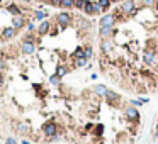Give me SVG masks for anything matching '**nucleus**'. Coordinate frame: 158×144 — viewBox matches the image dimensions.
Returning a JSON list of instances; mask_svg holds the SVG:
<instances>
[{"mask_svg": "<svg viewBox=\"0 0 158 144\" xmlns=\"http://www.w3.org/2000/svg\"><path fill=\"white\" fill-rule=\"evenodd\" d=\"M43 134L46 136L49 141H55L58 139L60 136H58V126H56V122H53V120H49V122H46L43 126Z\"/></svg>", "mask_w": 158, "mask_h": 144, "instance_id": "obj_1", "label": "nucleus"}, {"mask_svg": "<svg viewBox=\"0 0 158 144\" xmlns=\"http://www.w3.org/2000/svg\"><path fill=\"white\" fill-rule=\"evenodd\" d=\"M121 10H123L124 15H136L138 12V4L136 0H123V4H121Z\"/></svg>", "mask_w": 158, "mask_h": 144, "instance_id": "obj_2", "label": "nucleus"}, {"mask_svg": "<svg viewBox=\"0 0 158 144\" xmlns=\"http://www.w3.org/2000/svg\"><path fill=\"white\" fill-rule=\"evenodd\" d=\"M72 15H70L68 12H60L58 15H56V22H58V25H60L61 29H66L70 24H72Z\"/></svg>", "mask_w": 158, "mask_h": 144, "instance_id": "obj_3", "label": "nucleus"}, {"mask_svg": "<svg viewBox=\"0 0 158 144\" xmlns=\"http://www.w3.org/2000/svg\"><path fill=\"white\" fill-rule=\"evenodd\" d=\"M124 114H126L128 120H131V122H134V124L140 122V112H138V109L134 105H128L126 110H124Z\"/></svg>", "mask_w": 158, "mask_h": 144, "instance_id": "obj_4", "label": "nucleus"}, {"mask_svg": "<svg viewBox=\"0 0 158 144\" xmlns=\"http://www.w3.org/2000/svg\"><path fill=\"white\" fill-rule=\"evenodd\" d=\"M143 61H145L148 66H155L158 63V58H156V53L153 49H146L143 51Z\"/></svg>", "mask_w": 158, "mask_h": 144, "instance_id": "obj_5", "label": "nucleus"}, {"mask_svg": "<svg viewBox=\"0 0 158 144\" xmlns=\"http://www.w3.org/2000/svg\"><path fill=\"white\" fill-rule=\"evenodd\" d=\"M100 27H114L116 24V14H104L100 17Z\"/></svg>", "mask_w": 158, "mask_h": 144, "instance_id": "obj_6", "label": "nucleus"}, {"mask_svg": "<svg viewBox=\"0 0 158 144\" xmlns=\"http://www.w3.org/2000/svg\"><path fill=\"white\" fill-rule=\"evenodd\" d=\"M21 47H22V53H24V54H32V53L36 51L34 41H27V39H24V41H22Z\"/></svg>", "mask_w": 158, "mask_h": 144, "instance_id": "obj_7", "label": "nucleus"}, {"mask_svg": "<svg viewBox=\"0 0 158 144\" xmlns=\"http://www.w3.org/2000/svg\"><path fill=\"white\" fill-rule=\"evenodd\" d=\"M104 98H106L107 103H111V105H119V102H121V97L116 92H112V90H109V92H107V95Z\"/></svg>", "mask_w": 158, "mask_h": 144, "instance_id": "obj_8", "label": "nucleus"}, {"mask_svg": "<svg viewBox=\"0 0 158 144\" xmlns=\"http://www.w3.org/2000/svg\"><path fill=\"white\" fill-rule=\"evenodd\" d=\"M26 25V19H24V15H15V17H12V27L15 31H19V29H22Z\"/></svg>", "mask_w": 158, "mask_h": 144, "instance_id": "obj_9", "label": "nucleus"}, {"mask_svg": "<svg viewBox=\"0 0 158 144\" xmlns=\"http://www.w3.org/2000/svg\"><path fill=\"white\" fill-rule=\"evenodd\" d=\"M112 34H114V27H100V31H99L100 39H109Z\"/></svg>", "mask_w": 158, "mask_h": 144, "instance_id": "obj_10", "label": "nucleus"}, {"mask_svg": "<svg viewBox=\"0 0 158 144\" xmlns=\"http://www.w3.org/2000/svg\"><path fill=\"white\" fill-rule=\"evenodd\" d=\"M51 29V24L48 21H43L41 24H39V27H38V34L39 36H43V34H48V31Z\"/></svg>", "mask_w": 158, "mask_h": 144, "instance_id": "obj_11", "label": "nucleus"}, {"mask_svg": "<svg viewBox=\"0 0 158 144\" xmlns=\"http://www.w3.org/2000/svg\"><path fill=\"white\" fill-rule=\"evenodd\" d=\"M112 49V42L109 41V39H102V42H100V51H102L104 54H107V53H111Z\"/></svg>", "mask_w": 158, "mask_h": 144, "instance_id": "obj_12", "label": "nucleus"}, {"mask_svg": "<svg viewBox=\"0 0 158 144\" xmlns=\"http://www.w3.org/2000/svg\"><path fill=\"white\" fill-rule=\"evenodd\" d=\"M94 92L97 93L99 97H106L107 92H109V88H107L106 85H95V87H94Z\"/></svg>", "mask_w": 158, "mask_h": 144, "instance_id": "obj_13", "label": "nucleus"}, {"mask_svg": "<svg viewBox=\"0 0 158 144\" xmlns=\"http://www.w3.org/2000/svg\"><path fill=\"white\" fill-rule=\"evenodd\" d=\"M46 17H48V12H46V10H41V8L34 10V19H36V21L43 22V21H46Z\"/></svg>", "mask_w": 158, "mask_h": 144, "instance_id": "obj_14", "label": "nucleus"}, {"mask_svg": "<svg viewBox=\"0 0 158 144\" xmlns=\"http://www.w3.org/2000/svg\"><path fill=\"white\" fill-rule=\"evenodd\" d=\"M7 10H9L10 14H12V17H15V15H22L21 8H19L15 4H9V5H7Z\"/></svg>", "mask_w": 158, "mask_h": 144, "instance_id": "obj_15", "label": "nucleus"}, {"mask_svg": "<svg viewBox=\"0 0 158 144\" xmlns=\"http://www.w3.org/2000/svg\"><path fill=\"white\" fill-rule=\"evenodd\" d=\"M83 12H85L87 15H95L94 2H89V0H87V4H85V7H83Z\"/></svg>", "mask_w": 158, "mask_h": 144, "instance_id": "obj_16", "label": "nucleus"}, {"mask_svg": "<svg viewBox=\"0 0 158 144\" xmlns=\"http://www.w3.org/2000/svg\"><path fill=\"white\" fill-rule=\"evenodd\" d=\"M15 34V29H14L12 25L10 27H7V29H4V32H2V39H10Z\"/></svg>", "mask_w": 158, "mask_h": 144, "instance_id": "obj_17", "label": "nucleus"}, {"mask_svg": "<svg viewBox=\"0 0 158 144\" xmlns=\"http://www.w3.org/2000/svg\"><path fill=\"white\" fill-rule=\"evenodd\" d=\"M89 64V59L87 58H77L75 59V66L77 68H83V66H87Z\"/></svg>", "mask_w": 158, "mask_h": 144, "instance_id": "obj_18", "label": "nucleus"}, {"mask_svg": "<svg viewBox=\"0 0 158 144\" xmlns=\"http://www.w3.org/2000/svg\"><path fill=\"white\" fill-rule=\"evenodd\" d=\"M83 54H85L87 59L94 58V49H92V46H85V47H83Z\"/></svg>", "mask_w": 158, "mask_h": 144, "instance_id": "obj_19", "label": "nucleus"}, {"mask_svg": "<svg viewBox=\"0 0 158 144\" xmlns=\"http://www.w3.org/2000/svg\"><path fill=\"white\" fill-rule=\"evenodd\" d=\"M66 73H68V68L63 66V64H61V66H58V70H56V75L60 76V78H63V76L66 75Z\"/></svg>", "mask_w": 158, "mask_h": 144, "instance_id": "obj_20", "label": "nucleus"}, {"mask_svg": "<svg viewBox=\"0 0 158 144\" xmlns=\"http://www.w3.org/2000/svg\"><path fill=\"white\" fill-rule=\"evenodd\" d=\"M61 7L63 8H73L75 7V0H61Z\"/></svg>", "mask_w": 158, "mask_h": 144, "instance_id": "obj_21", "label": "nucleus"}, {"mask_svg": "<svg viewBox=\"0 0 158 144\" xmlns=\"http://www.w3.org/2000/svg\"><path fill=\"white\" fill-rule=\"evenodd\" d=\"M49 83L55 85V87H58V85L61 83V78L58 75H53V76H49Z\"/></svg>", "mask_w": 158, "mask_h": 144, "instance_id": "obj_22", "label": "nucleus"}, {"mask_svg": "<svg viewBox=\"0 0 158 144\" xmlns=\"http://www.w3.org/2000/svg\"><path fill=\"white\" fill-rule=\"evenodd\" d=\"M77 58H85V54H83V47H77V49H75L73 59H77Z\"/></svg>", "mask_w": 158, "mask_h": 144, "instance_id": "obj_23", "label": "nucleus"}, {"mask_svg": "<svg viewBox=\"0 0 158 144\" xmlns=\"http://www.w3.org/2000/svg\"><path fill=\"white\" fill-rule=\"evenodd\" d=\"M80 27L83 31H89L90 29V21H87V19H80Z\"/></svg>", "mask_w": 158, "mask_h": 144, "instance_id": "obj_24", "label": "nucleus"}, {"mask_svg": "<svg viewBox=\"0 0 158 144\" xmlns=\"http://www.w3.org/2000/svg\"><path fill=\"white\" fill-rule=\"evenodd\" d=\"M111 4H112L111 0H99V5H100V7L104 8V10H107V8L111 7Z\"/></svg>", "mask_w": 158, "mask_h": 144, "instance_id": "obj_25", "label": "nucleus"}, {"mask_svg": "<svg viewBox=\"0 0 158 144\" xmlns=\"http://www.w3.org/2000/svg\"><path fill=\"white\" fill-rule=\"evenodd\" d=\"M85 4H87V0H75V8H78V10H83Z\"/></svg>", "mask_w": 158, "mask_h": 144, "instance_id": "obj_26", "label": "nucleus"}, {"mask_svg": "<svg viewBox=\"0 0 158 144\" xmlns=\"http://www.w3.org/2000/svg\"><path fill=\"white\" fill-rule=\"evenodd\" d=\"M29 131V126H27V124H19V132H21V134H26V132Z\"/></svg>", "mask_w": 158, "mask_h": 144, "instance_id": "obj_27", "label": "nucleus"}, {"mask_svg": "<svg viewBox=\"0 0 158 144\" xmlns=\"http://www.w3.org/2000/svg\"><path fill=\"white\" fill-rule=\"evenodd\" d=\"M5 70H7V63H5L4 58H0V73H4Z\"/></svg>", "mask_w": 158, "mask_h": 144, "instance_id": "obj_28", "label": "nucleus"}, {"mask_svg": "<svg viewBox=\"0 0 158 144\" xmlns=\"http://www.w3.org/2000/svg\"><path fill=\"white\" fill-rule=\"evenodd\" d=\"M94 8H95V14H97V15L104 12V8L100 7V5H99V2H94Z\"/></svg>", "mask_w": 158, "mask_h": 144, "instance_id": "obj_29", "label": "nucleus"}, {"mask_svg": "<svg viewBox=\"0 0 158 144\" xmlns=\"http://www.w3.org/2000/svg\"><path fill=\"white\" fill-rule=\"evenodd\" d=\"M26 27H27V29H29V31H34V29H36V27H34V24H32V22H27V24H26Z\"/></svg>", "mask_w": 158, "mask_h": 144, "instance_id": "obj_30", "label": "nucleus"}, {"mask_svg": "<svg viewBox=\"0 0 158 144\" xmlns=\"http://www.w3.org/2000/svg\"><path fill=\"white\" fill-rule=\"evenodd\" d=\"M5 83V78H4V73H0V87H4Z\"/></svg>", "mask_w": 158, "mask_h": 144, "instance_id": "obj_31", "label": "nucleus"}, {"mask_svg": "<svg viewBox=\"0 0 158 144\" xmlns=\"http://www.w3.org/2000/svg\"><path fill=\"white\" fill-rule=\"evenodd\" d=\"M5 144H15V139H14V137H9V139L5 141Z\"/></svg>", "mask_w": 158, "mask_h": 144, "instance_id": "obj_32", "label": "nucleus"}, {"mask_svg": "<svg viewBox=\"0 0 158 144\" xmlns=\"http://www.w3.org/2000/svg\"><path fill=\"white\" fill-rule=\"evenodd\" d=\"M141 2H143L145 5H151V4H153V0H141Z\"/></svg>", "mask_w": 158, "mask_h": 144, "instance_id": "obj_33", "label": "nucleus"}, {"mask_svg": "<svg viewBox=\"0 0 158 144\" xmlns=\"http://www.w3.org/2000/svg\"><path fill=\"white\" fill-rule=\"evenodd\" d=\"M156 137H158V127H156V131L153 132V139H156Z\"/></svg>", "mask_w": 158, "mask_h": 144, "instance_id": "obj_34", "label": "nucleus"}, {"mask_svg": "<svg viewBox=\"0 0 158 144\" xmlns=\"http://www.w3.org/2000/svg\"><path fill=\"white\" fill-rule=\"evenodd\" d=\"M155 8H156V12H158V0H156V4H155Z\"/></svg>", "mask_w": 158, "mask_h": 144, "instance_id": "obj_35", "label": "nucleus"}, {"mask_svg": "<svg viewBox=\"0 0 158 144\" xmlns=\"http://www.w3.org/2000/svg\"><path fill=\"white\" fill-rule=\"evenodd\" d=\"M22 2H26V4H29V2H31V0H22Z\"/></svg>", "mask_w": 158, "mask_h": 144, "instance_id": "obj_36", "label": "nucleus"}, {"mask_svg": "<svg viewBox=\"0 0 158 144\" xmlns=\"http://www.w3.org/2000/svg\"><path fill=\"white\" fill-rule=\"evenodd\" d=\"M22 144H29V142H27V141H24V142H22Z\"/></svg>", "mask_w": 158, "mask_h": 144, "instance_id": "obj_37", "label": "nucleus"}, {"mask_svg": "<svg viewBox=\"0 0 158 144\" xmlns=\"http://www.w3.org/2000/svg\"><path fill=\"white\" fill-rule=\"evenodd\" d=\"M0 98H2V92H0Z\"/></svg>", "mask_w": 158, "mask_h": 144, "instance_id": "obj_38", "label": "nucleus"}, {"mask_svg": "<svg viewBox=\"0 0 158 144\" xmlns=\"http://www.w3.org/2000/svg\"><path fill=\"white\" fill-rule=\"evenodd\" d=\"M111 2H114V0H111Z\"/></svg>", "mask_w": 158, "mask_h": 144, "instance_id": "obj_39", "label": "nucleus"}]
</instances>
